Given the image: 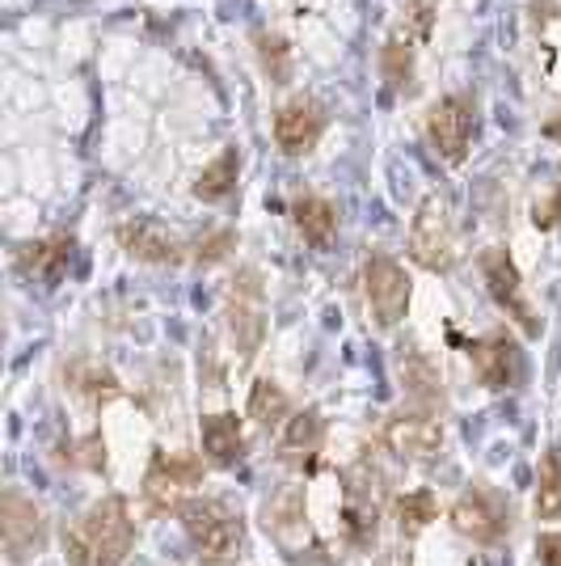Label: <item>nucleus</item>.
<instances>
[{
  "label": "nucleus",
  "instance_id": "f257e3e1",
  "mask_svg": "<svg viewBox=\"0 0 561 566\" xmlns=\"http://www.w3.org/2000/svg\"><path fill=\"white\" fill-rule=\"evenodd\" d=\"M131 545H136V520L123 495L97 499L64 528V554L72 566H123Z\"/></svg>",
  "mask_w": 561,
  "mask_h": 566
},
{
  "label": "nucleus",
  "instance_id": "f03ea898",
  "mask_svg": "<svg viewBox=\"0 0 561 566\" xmlns=\"http://www.w3.org/2000/svg\"><path fill=\"white\" fill-rule=\"evenodd\" d=\"M178 520H182L190 545L199 549V558L208 566L233 563L236 554H241V545H245V524H241V516H236L229 503H220V499L190 495L187 503L178 507Z\"/></svg>",
  "mask_w": 561,
  "mask_h": 566
},
{
  "label": "nucleus",
  "instance_id": "7ed1b4c3",
  "mask_svg": "<svg viewBox=\"0 0 561 566\" xmlns=\"http://www.w3.org/2000/svg\"><path fill=\"white\" fill-rule=\"evenodd\" d=\"M384 495H389V473L372 452H363L351 470L342 473V528L354 545L375 542Z\"/></svg>",
  "mask_w": 561,
  "mask_h": 566
},
{
  "label": "nucleus",
  "instance_id": "20e7f679",
  "mask_svg": "<svg viewBox=\"0 0 561 566\" xmlns=\"http://www.w3.org/2000/svg\"><path fill=\"white\" fill-rule=\"evenodd\" d=\"M224 317H229V334H233L241 364H250L266 338V292H262V275L254 266H245L233 280L229 296H224Z\"/></svg>",
  "mask_w": 561,
  "mask_h": 566
},
{
  "label": "nucleus",
  "instance_id": "39448f33",
  "mask_svg": "<svg viewBox=\"0 0 561 566\" xmlns=\"http://www.w3.org/2000/svg\"><path fill=\"white\" fill-rule=\"evenodd\" d=\"M262 524H266V533L275 537V545L292 563H313V554H321V545L313 542V528H308V507L300 486H283V491L266 499Z\"/></svg>",
  "mask_w": 561,
  "mask_h": 566
},
{
  "label": "nucleus",
  "instance_id": "423d86ee",
  "mask_svg": "<svg viewBox=\"0 0 561 566\" xmlns=\"http://www.w3.org/2000/svg\"><path fill=\"white\" fill-rule=\"evenodd\" d=\"M199 482H203V461L199 457L157 449L148 461V473H144V499L157 516H165V512H178Z\"/></svg>",
  "mask_w": 561,
  "mask_h": 566
},
{
  "label": "nucleus",
  "instance_id": "0eeeda50",
  "mask_svg": "<svg viewBox=\"0 0 561 566\" xmlns=\"http://www.w3.org/2000/svg\"><path fill=\"white\" fill-rule=\"evenodd\" d=\"M410 259L435 271V275H447L456 266V233H452V216H447V203L440 195L422 199L419 212H414V224H410Z\"/></svg>",
  "mask_w": 561,
  "mask_h": 566
},
{
  "label": "nucleus",
  "instance_id": "6e6552de",
  "mask_svg": "<svg viewBox=\"0 0 561 566\" xmlns=\"http://www.w3.org/2000/svg\"><path fill=\"white\" fill-rule=\"evenodd\" d=\"M452 528L473 545H498L511 533V512L498 491L490 486H468L465 495L452 503Z\"/></svg>",
  "mask_w": 561,
  "mask_h": 566
},
{
  "label": "nucleus",
  "instance_id": "1a4fd4ad",
  "mask_svg": "<svg viewBox=\"0 0 561 566\" xmlns=\"http://www.w3.org/2000/svg\"><path fill=\"white\" fill-rule=\"evenodd\" d=\"M0 537H4L9 563H30L47 542V520L39 512V503L25 499L18 486H9L0 499Z\"/></svg>",
  "mask_w": 561,
  "mask_h": 566
},
{
  "label": "nucleus",
  "instance_id": "9d476101",
  "mask_svg": "<svg viewBox=\"0 0 561 566\" xmlns=\"http://www.w3.org/2000/svg\"><path fill=\"white\" fill-rule=\"evenodd\" d=\"M481 275H486V287H490L494 305L502 308L507 317L519 322V331L528 334V338H537L540 334V313L532 308L528 301V292H523V280H519V266L511 262L507 250H486L481 254Z\"/></svg>",
  "mask_w": 561,
  "mask_h": 566
},
{
  "label": "nucleus",
  "instance_id": "9b49d317",
  "mask_svg": "<svg viewBox=\"0 0 561 566\" xmlns=\"http://www.w3.org/2000/svg\"><path fill=\"white\" fill-rule=\"evenodd\" d=\"M363 296H368L375 326H398L410 305V280L401 262H393L389 254H372L363 262Z\"/></svg>",
  "mask_w": 561,
  "mask_h": 566
},
{
  "label": "nucleus",
  "instance_id": "f8f14e48",
  "mask_svg": "<svg viewBox=\"0 0 561 566\" xmlns=\"http://www.w3.org/2000/svg\"><path fill=\"white\" fill-rule=\"evenodd\" d=\"M384 444L401 461H435L444 452V423L435 419V410H401L384 423Z\"/></svg>",
  "mask_w": 561,
  "mask_h": 566
},
{
  "label": "nucleus",
  "instance_id": "ddd939ff",
  "mask_svg": "<svg viewBox=\"0 0 561 566\" xmlns=\"http://www.w3.org/2000/svg\"><path fill=\"white\" fill-rule=\"evenodd\" d=\"M468 359H473V373L486 389H515L523 380V352L507 331H494L486 338H477L468 347Z\"/></svg>",
  "mask_w": 561,
  "mask_h": 566
},
{
  "label": "nucleus",
  "instance_id": "4468645a",
  "mask_svg": "<svg viewBox=\"0 0 561 566\" xmlns=\"http://www.w3.org/2000/svg\"><path fill=\"white\" fill-rule=\"evenodd\" d=\"M321 449H326V419L321 410H300L283 423L279 436V461L296 473H313L321 465Z\"/></svg>",
  "mask_w": 561,
  "mask_h": 566
},
{
  "label": "nucleus",
  "instance_id": "2eb2a0df",
  "mask_svg": "<svg viewBox=\"0 0 561 566\" xmlns=\"http://www.w3.org/2000/svg\"><path fill=\"white\" fill-rule=\"evenodd\" d=\"M426 136H431L435 153L444 157L447 166L465 161L468 140H473V106H468L465 97H444L431 111V118H426Z\"/></svg>",
  "mask_w": 561,
  "mask_h": 566
},
{
  "label": "nucleus",
  "instance_id": "dca6fc26",
  "mask_svg": "<svg viewBox=\"0 0 561 566\" xmlns=\"http://www.w3.org/2000/svg\"><path fill=\"white\" fill-rule=\"evenodd\" d=\"M398 380L410 406H419V410H440V406H444V377H440V368L431 364V355L419 352V347H401Z\"/></svg>",
  "mask_w": 561,
  "mask_h": 566
},
{
  "label": "nucleus",
  "instance_id": "f3484780",
  "mask_svg": "<svg viewBox=\"0 0 561 566\" xmlns=\"http://www.w3.org/2000/svg\"><path fill=\"white\" fill-rule=\"evenodd\" d=\"M118 241H123V250L131 254V259L140 262H157V266H169V262L182 259V245H178V237L169 233L165 224L157 220H127V224H118Z\"/></svg>",
  "mask_w": 561,
  "mask_h": 566
},
{
  "label": "nucleus",
  "instance_id": "a211bd4d",
  "mask_svg": "<svg viewBox=\"0 0 561 566\" xmlns=\"http://www.w3.org/2000/svg\"><path fill=\"white\" fill-rule=\"evenodd\" d=\"M199 436H203V457H208V465H215V470H233L236 461L245 457V431H241V419H236L233 410L203 415Z\"/></svg>",
  "mask_w": 561,
  "mask_h": 566
},
{
  "label": "nucleus",
  "instance_id": "6ab92c4d",
  "mask_svg": "<svg viewBox=\"0 0 561 566\" xmlns=\"http://www.w3.org/2000/svg\"><path fill=\"white\" fill-rule=\"evenodd\" d=\"M321 127H326V115H321V106L317 102H287L275 118V140H279L283 153H308L317 136H321Z\"/></svg>",
  "mask_w": 561,
  "mask_h": 566
},
{
  "label": "nucleus",
  "instance_id": "aec40b11",
  "mask_svg": "<svg viewBox=\"0 0 561 566\" xmlns=\"http://www.w3.org/2000/svg\"><path fill=\"white\" fill-rule=\"evenodd\" d=\"M64 385H68L72 394L81 401H89V406H106V401L123 398V385L118 377L102 364V359H72L68 368H64Z\"/></svg>",
  "mask_w": 561,
  "mask_h": 566
},
{
  "label": "nucleus",
  "instance_id": "412c9836",
  "mask_svg": "<svg viewBox=\"0 0 561 566\" xmlns=\"http://www.w3.org/2000/svg\"><path fill=\"white\" fill-rule=\"evenodd\" d=\"M68 262H72V237H47V241H30V245L18 250V266H22V275L43 280V283L64 280Z\"/></svg>",
  "mask_w": 561,
  "mask_h": 566
},
{
  "label": "nucleus",
  "instance_id": "4be33fe9",
  "mask_svg": "<svg viewBox=\"0 0 561 566\" xmlns=\"http://www.w3.org/2000/svg\"><path fill=\"white\" fill-rule=\"evenodd\" d=\"M296 229L305 233V241H313L317 250H326L334 241V229H338V208L329 199H317V195H305L296 199Z\"/></svg>",
  "mask_w": 561,
  "mask_h": 566
},
{
  "label": "nucleus",
  "instance_id": "5701e85b",
  "mask_svg": "<svg viewBox=\"0 0 561 566\" xmlns=\"http://www.w3.org/2000/svg\"><path fill=\"white\" fill-rule=\"evenodd\" d=\"M393 520L401 537H419L422 528H431V520H440V499L435 491H405L393 499Z\"/></svg>",
  "mask_w": 561,
  "mask_h": 566
},
{
  "label": "nucleus",
  "instance_id": "b1692460",
  "mask_svg": "<svg viewBox=\"0 0 561 566\" xmlns=\"http://www.w3.org/2000/svg\"><path fill=\"white\" fill-rule=\"evenodd\" d=\"M250 419L262 427H283L292 419V401L275 380H254L250 389Z\"/></svg>",
  "mask_w": 561,
  "mask_h": 566
},
{
  "label": "nucleus",
  "instance_id": "393cba45",
  "mask_svg": "<svg viewBox=\"0 0 561 566\" xmlns=\"http://www.w3.org/2000/svg\"><path fill=\"white\" fill-rule=\"evenodd\" d=\"M236 169H241V157H236V148L220 153V157H215V161L203 169V178L194 182V195H199V199H208V203H220L224 195H233Z\"/></svg>",
  "mask_w": 561,
  "mask_h": 566
},
{
  "label": "nucleus",
  "instance_id": "a878e982",
  "mask_svg": "<svg viewBox=\"0 0 561 566\" xmlns=\"http://www.w3.org/2000/svg\"><path fill=\"white\" fill-rule=\"evenodd\" d=\"M537 516L540 520H561V457L544 452L537 473Z\"/></svg>",
  "mask_w": 561,
  "mask_h": 566
},
{
  "label": "nucleus",
  "instance_id": "bb28decb",
  "mask_svg": "<svg viewBox=\"0 0 561 566\" xmlns=\"http://www.w3.org/2000/svg\"><path fill=\"white\" fill-rule=\"evenodd\" d=\"M229 250H233V233H229V229H220V233H211L208 241H199V254H194V259H199V262H220Z\"/></svg>",
  "mask_w": 561,
  "mask_h": 566
},
{
  "label": "nucleus",
  "instance_id": "cd10ccee",
  "mask_svg": "<svg viewBox=\"0 0 561 566\" xmlns=\"http://www.w3.org/2000/svg\"><path fill=\"white\" fill-rule=\"evenodd\" d=\"M537 558H540V566H561V533H540Z\"/></svg>",
  "mask_w": 561,
  "mask_h": 566
},
{
  "label": "nucleus",
  "instance_id": "c85d7f7f",
  "mask_svg": "<svg viewBox=\"0 0 561 566\" xmlns=\"http://www.w3.org/2000/svg\"><path fill=\"white\" fill-rule=\"evenodd\" d=\"M283 55H287V48H283L279 39L271 43V39H262V60H266V69H275V76H287V69H283Z\"/></svg>",
  "mask_w": 561,
  "mask_h": 566
},
{
  "label": "nucleus",
  "instance_id": "c756f323",
  "mask_svg": "<svg viewBox=\"0 0 561 566\" xmlns=\"http://www.w3.org/2000/svg\"><path fill=\"white\" fill-rule=\"evenodd\" d=\"M537 224H540V229H553V224H561V187H558V195L544 203V208H537Z\"/></svg>",
  "mask_w": 561,
  "mask_h": 566
},
{
  "label": "nucleus",
  "instance_id": "7c9ffc66",
  "mask_svg": "<svg viewBox=\"0 0 561 566\" xmlns=\"http://www.w3.org/2000/svg\"><path fill=\"white\" fill-rule=\"evenodd\" d=\"M544 136H553V140H561V111L549 123H544Z\"/></svg>",
  "mask_w": 561,
  "mask_h": 566
}]
</instances>
